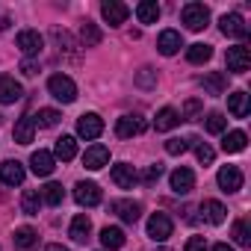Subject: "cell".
I'll use <instances>...</instances> for the list:
<instances>
[{
	"mask_svg": "<svg viewBox=\"0 0 251 251\" xmlns=\"http://www.w3.org/2000/svg\"><path fill=\"white\" fill-rule=\"evenodd\" d=\"M36 242H39V233H36L33 227H18V230H15V248H18V251H33Z\"/></svg>",
	"mask_w": 251,
	"mask_h": 251,
	"instance_id": "d4e9b609",
	"label": "cell"
},
{
	"mask_svg": "<svg viewBox=\"0 0 251 251\" xmlns=\"http://www.w3.org/2000/svg\"><path fill=\"white\" fill-rule=\"evenodd\" d=\"M160 177H163V163H154V166H148V169H145V175H142V180H145L148 186H151V183H157Z\"/></svg>",
	"mask_w": 251,
	"mask_h": 251,
	"instance_id": "b9f144b4",
	"label": "cell"
},
{
	"mask_svg": "<svg viewBox=\"0 0 251 251\" xmlns=\"http://www.w3.org/2000/svg\"><path fill=\"white\" fill-rule=\"evenodd\" d=\"M48 89H50V95H53L56 100H62V103H71V100L77 98V86H74V80L65 77V74H53V77L48 80Z\"/></svg>",
	"mask_w": 251,
	"mask_h": 251,
	"instance_id": "7a4b0ae2",
	"label": "cell"
},
{
	"mask_svg": "<svg viewBox=\"0 0 251 251\" xmlns=\"http://www.w3.org/2000/svg\"><path fill=\"white\" fill-rule=\"evenodd\" d=\"M100 15H103V21H106V24L118 27V24H124V21H127L130 9L124 6L121 0H103V6H100Z\"/></svg>",
	"mask_w": 251,
	"mask_h": 251,
	"instance_id": "ba28073f",
	"label": "cell"
},
{
	"mask_svg": "<svg viewBox=\"0 0 251 251\" xmlns=\"http://www.w3.org/2000/svg\"><path fill=\"white\" fill-rule=\"evenodd\" d=\"M145 130V121L139 118V115H121L118 121H115V133L121 136V139H133V136H139Z\"/></svg>",
	"mask_w": 251,
	"mask_h": 251,
	"instance_id": "9c48e42d",
	"label": "cell"
},
{
	"mask_svg": "<svg viewBox=\"0 0 251 251\" xmlns=\"http://www.w3.org/2000/svg\"><path fill=\"white\" fill-rule=\"evenodd\" d=\"M157 48H160V53H163V56H175V53L183 48V39H180V33H177V30H163V33H160Z\"/></svg>",
	"mask_w": 251,
	"mask_h": 251,
	"instance_id": "e0dca14e",
	"label": "cell"
},
{
	"mask_svg": "<svg viewBox=\"0 0 251 251\" xmlns=\"http://www.w3.org/2000/svg\"><path fill=\"white\" fill-rule=\"evenodd\" d=\"M186 142H189V145H195L198 163H204V166H210V163H213V157H216V154H213V148H210L207 142H198V139H186Z\"/></svg>",
	"mask_w": 251,
	"mask_h": 251,
	"instance_id": "8d00e7d4",
	"label": "cell"
},
{
	"mask_svg": "<svg viewBox=\"0 0 251 251\" xmlns=\"http://www.w3.org/2000/svg\"><path fill=\"white\" fill-rule=\"evenodd\" d=\"M219 27H222V33H225V36H230V39H245V36H248L245 18H242L239 12H227V15H222Z\"/></svg>",
	"mask_w": 251,
	"mask_h": 251,
	"instance_id": "52a82bcc",
	"label": "cell"
},
{
	"mask_svg": "<svg viewBox=\"0 0 251 251\" xmlns=\"http://www.w3.org/2000/svg\"><path fill=\"white\" fill-rule=\"evenodd\" d=\"M225 86H227V80H225V74H219V71H210V74L204 77V92H207V95H225Z\"/></svg>",
	"mask_w": 251,
	"mask_h": 251,
	"instance_id": "4dcf8cb0",
	"label": "cell"
},
{
	"mask_svg": "<svg viewBox=\"0 0 251 251\" xmlns=\"http://www.w3.org/2000/svg\"><path fill=\"white\" fill-rule=\"evenodd\" d=\"M136 18H139V24H157L160 6L154 3V0H142V3L136 6Z\"/></svg>",
	"mask_w": 251,
	"mask_h": 251,
	"instance_id": "4316f807",
	"label": "cell"
},
{
	"mask_svg": "<svg viewBox=\"0 0 251 251\" xmlns=\"http://www.w3.org/2000/svg\"><path fill=\"white\" fill-rule=\"evenodd\" d=\"M18 48H21V53H27V56H36V53H42V48H45V39H42L36 30H21V33H18Z\"/></svg>",
	"mask_w": 251,
	"mask_h": 251,
	"instance_id": "4fadbf2b",
	"label": "cell"
},
{
	"mask_svg": "<svg viewBox=\"0 0 251 251\" xmlns=\"http://www.w3.org/2000/svg\"><path fill=\"white\" fill-rule=\"evenodd\" d=\"M89 233H92L89 216H74V222H71V239H74V242H86Z\"/></svg>",
	"mask_w": 251,
	"mask_h": 251,
	"instance_id": "f1b7e54d",
	"label": "cell"
},
{
	"mask_svg": "<svg viewBox=\"0 0 251 251\" xmlns=\"http://www.w3.org/2000/svg\"><path fill=\"white\" fill-rule=\"evenodd\" d=\"M169 180H172V189H175L177 195H186V192H192V186H195V175H192L189 169H183V166L175 169Z\"/></svg>",
	"mask_w": 251,
	"mask_h": 251,
	"instance_id": "ac0fdd59",
	"label": "cell"
},
{
	"mask_svg": "<svg viewBox=\"0 0 251 251\" xmlns=\"http://www.w3.org/2000/svg\"><path fill=\"white\" fill-rule=\"evenodd\" d=\"M21 210H24L27 216H39V210H42V195H39L36 189H24V195H21Z\"/></svg>",
	"mask_w": 251,
	"mask_h": 251,
	"instance_id": "f546056e",
	"label": "cell"
},
{
	"mask_svg": "<svg viewBox=\"0 0 251 251\" xmlns=\"http://www.w3.org/2000/svg\"><path fill=\"white\" fill-rule=\"evenodd\" d=\"M201 213H204V219H207L210 225H222L227 210H225L222 201H204V204H201Z\"/></svg>",
	"mask_w": 251,
	"mask_h": 251,
	"instance_id": "cb8c5ba5",
	"label": "cell"
},
{
	"mask_svg": "<svg viewBox=\"0 0 251 251\" xmlns=\"http://www.w3.org/2000/svg\"><path fill=\"white\" fill-rule=\"evenodd\" d=\"M80 39H83L86 48H95V45H100V30H98L92 21H86V24L80 27Z\"/></svg>",
	"mask_w": 251,
	"mask_h": 251,
	"instance_id": "d6a6232c",
	"label": "cell"
},
{
	"mask_svg": "<svg viewBox=\"0 0 251 251\" xmlns=\"http://www.w3.org/2000/svg\"><path fill=\"white\" fill-rule=\"evenodd\" d=\"M183 24L189 27V30H204L207 24H210V9L204 6V3H186L183 6Z\"/></svg>",
	"mask_w": 251,
	"mask_h": 251,
	"instance_id": "3957f363",
	"label": "cell"
},
{
	"mask_svg": "<svg viewBox=\"0 0 251 251\" xmlns=\"http://www.w3.org/2000/svg\"><path fill=\"white\" fill-rule=\"evenodd\" d=\"M210 56H213V48H210V45H201V42H198V45H189V50H186V59H189L192 65H201V62H207Z\"/></svg>",
	"mask_w": 251,
	"mask_h": 251,
	"instance_id": "1f68e13d",
	"label": "cell"
},
{
	"mask_svg": "<svg viewBox=\"0 0 251 251\" xmlns=\"http://www.w3.org/2000/svg\"><path fill=\"white\" fill-rule=\"evenodd\" d=\"M100 245H103L106 251L121 248V245H124V230H121V227H103V230H100Z\"/></svg>",
	"mask_w": 251,
	"mask_h": 251,
	"instance_id": "484cf974",
	"label": "cell"
},
{
	"mask_svg": "<svg viewBox=\"0 0 251 251\" xmlns=\"http://www.w3.org/2000/svg\"><path fill=\"white\" fill-rule=\"evenodd\" d=\"M198 121L201 118V100L198 98H189L186 103H183V112H180V121Z\"/></svg>",
	"mask_w": 251,
	"mask_h": 251,
	"instance_id": "d590c367",
	"label": "cell"
},
{
	"mask_svg": "<svg viewBox=\"0 0 251 251\" xmlns=\"http://www.w3.org/2000/svg\"><path fill=\"white\" fill-rule=\"evenodd\" d=\"M53 154H56L62 163L74 160V154H77V142H74V136H59V139H56V148H53Z\"/></svg>",
	"mask_w": 251,
	"mask_h": 251,
	"instance_id": "83f0119b",
	"label": "cell"
},
{
	"mask_svg": "<svg viewBox=\"0 0 251 251\" xmlns=\"http://www.w3.org/2000/svg\"><path fill=\"white\" fill-rule=\"evenodd\" d=\"M109 210H112V213H118L127 225H136V222H139V216H142V207H139L136 201H112V204H109Z\"/></svg>",
	"mask_w": 251,
	"mask_h": 251,
	"instance_id": "2e32d148",
	"label": "cell"
},
{
	"mask_svg": "<svg viewBox=\"0 0 251 251\" xmlns=\"http://www.w3.org/2000/svg\"><path fill=\"white\" fill-rule=\"evenodd\" d=\"M219 186H222V192H239L242 189V172L236 166H222L219 169Z\"/></svg>",
	"mask_w": 251,
	"mask_h": 251,
	"instance_id": "30bf717a",
	"label": "cell"
},
{
	"mask_svg": "<svg viewBox=\"0 0 251 251\" xmlns=\"http://www.w3.org/2000/svg\"><path fill=\"white\" fill-rule=\"evenodd\" d=\"M245 145H248V136H245L242 130H230V133H225V139H222V148H225L227 154H239V151H245Z\"/></svg>",
	"mask_w": 251,
	"mask_h": 251,
	"instance_id": "7402d4cb",
	"label": "cell"
},
{
	"mask_svg": "<svg viewBox=\"0 0 251 251\" xmlns=\"http://www.w3.org/2000/svg\"><path fill=\"white\" fill-rule=\"evenodd\" d=\"M233 239H236V245H248L251 242V230H248V222L245 219H239L233 225Z\"/></svg>",
	"mask_w": 251,
	"mask_h": 251,
	"instance_id": "ab89813d",
	"label": "cell"
},
{
	"mask_svg": "<svg viewBox=\"0 0 251 251\" xmlns=\"http://www.w3.org/2000/svg\"><path fill=\"white\" fill-rule=\"evenodd\" d=\"M136 86H139V89H154V86H157V71H154V68H142V71L136 74Z\"/></svg>",
	"mask_w": 251,
	"mask_h": 251,
	"instance_id": "f35d334b",
	"label": "cell"
},
{
	"mask_svg": "<svg viewBox=\"0 0 251 251\" xmlns=\"http://www.w3.org/2000/svg\"><path fill=\"white\" fill-rule=\"evenodd\" d=\"M24 166L18 160H6V163H0V180H3L6 186H21L24 183Z\"/></svg>",
	"mask_w": 251,
	"mask_h": 251,
	"instance_id": "8fae6325",
	"label": "cell"
},
{
	"mask_svg": "<svg viewBox=\"0 0 251 251\" xmlns=\"http://www.w3.org/2000/svg\"><path fill=\"white\" fill-rule=\"evenodd\" d=\"M30 166H33V172H36L39 177H48V175L53 172V154H48V151H36V154L30 157Z\"/></svg>",
	"mask_w": 251,
	"mask_h": 251,
	"instance_id": "44dd1931",
	"label": "cell"
},
{
	"mask_svg": "<svg viewBox=\"0 0 251 251\" xmlns=\"http://www.w3.org/2000/svg\"><path fill=\"white\" fill-rule=\"evenodd\" d=\"M160 251H169V248H160Z\"/></svg>",
	"mask_w": 251,
	"mask_h": 251,
	"instance_id": "7dc6e473",
	"label": "cell"
},
{
	"mask_svg": "<svg viewBox=\"0 0 251 251\" xmlns=\"http://www.w3.org/2000/svg\"><path fill=\"white\" fill-rule=\"evenodd\" d=\"M172 230H175V225H172V219H169L166 213H154V216L148 219V236H151L154 242H166V239L172 236Z\"/></svg>",
	"mask_w": 251,
	"mask_h": 251,
	"instance_id": "277c9868",
	"label": "cell"
},
{
	"mask_svg": "<svg viewBox=\"0 0 251 251\" xmlns=\"http://www.w3.org/2000/svg\"><path fill=\"white\" fill-rule=\"evenodd\" d=\"M109 163V148H103V145H92V148H86V154H83V166L89 169V172H98V169H103Z\"/></svg>",
	"mask_w": 251,
	"mask_h": 251,
	"instance_id": "5bb4252c",
	"label": "cell"
},
{
	"mask_svg": "<svg viewBox=\"0 0 251 251\" xmlns=\"http://www.w3.org/2000/svg\"><path fill=\"white\" fill-rule=\"evenodd\" d=\"M21 71H24L27 77H36V74H39V65H36L33 59H24V62H21Z\"/></svg>",
	"mask_w": 251,
	"mask_h": 251,
	"instance_id": "ee69618b",
	"label": "cell"
},
{
	"mask_svg": "<svg viewBox=\"0 0 251 251\" xmlns=\"http://www.w3.org/2000/svg\"><path fill=\"white\" fill-rule=\"evenodd\" d=\"M42 198H45L50 207L62 204V198H65V189H62V183H48V186L42 189Z\"/></svg>",
	"mask_w": 251,
	"mask_h": 251,
	"instance_id": "836d02e7",
	"label": "cell"
},
{
	"mask_svg": "<svg viewBox=\"0 0 251 251\" xmlns=\"http://www.w3.org/2000/svg\"><path fill=\"white\" fill-rule=\"evenodd\" d=\"M154 124H157V130H172V127H177V124H180V112L172 109V106H166V109L157 112Z\"/></svg>",
	"mask_w": 251,
	"mask_h": 251,
	"instance_id": "603a6c76",
	"label": "cell"
},
{
	"mask_svg": "<svg viewBox=\"0 0 251 251\" xmlns=\"http://www.w3.org/2000/svg\"><path fill=\"white\" fill-rule=\"evenodd\" d=\"M74 201H77L80 207H98V204H100V189H98V183L80 180V183L74 186Z\"/></svg>",
	"mask_w": 251,
	"mask_h": 251,
	"instance_id": "8992f818",
	"label": "cell"
},
{
	"mask_svg": "<svg viewBox=\"0 0 251 251\" xmlns=\"http://www.w3.org/2000/svg\"><path fill=\"white\" fill-rule=\"evenodd\" d=\"M186 148H189V142H186V139H180V136H172V139L166 142V151H169L172 157H177V154H183Z\"/></svg>",
	"mask_w": 251,
	"mask_h": 251,
	"instance_id": "60d3db41",
	"label": "cell"
},
{
	"mask_svg": "<svg viewBox=\"0 0 251 251\" xmlns=\"http://www.w3.org/2000/svg\"><path fill=\"white\" fill-rule=\"evenodd\" d=\"M183 251H207V239L204 236H189Z\"/></svg>",
	"mask_w": 251,
	"mask_h": 251,
	"instance_id": "7bdbcfd3",
	"label": "cell"
},
{
	"mask_svg": "<svg viewBox=\"0 0 251 251\" xmlns=\"http://www.w3.org/2000/svg\"><path fill=\"white\" fill-rule=\"evenodd\" d=\"M12 136H15V142H18V145H30V142H33V136H36V124H33V118H30V115L18 118Z\"/></svg>",
	"mask_w": 251,
	"mask_h": 251,
	"instance_id": "d6986e66",
	"label": "cell"
},
{
	"mask_svg": "<svg viewBox=\"0 0 251 251\" xmlns=\"http://www.w3.org/2000/svg\"><path fill=\"white\" fill-rule=\"evenodd\" d=\"M45 251H68V248H62V245H48Z\"/></svg>",
	"mask_w": 251,
	"mask_h": 251,
	"instance_id": "bcb514c9",
	"label": "cell"
},
{
	"mask_svg": "<svg viewBox=\"0 0 251 251\" xmlns=\"http://www.w3.org/2000/svg\"><path fill=\"white\" fill-rule=\"evenodd\" d=\"M77 133H80L83 139H98V136L103 133V118H100L98 112L80 115V118H77Z\"/></svg>",
	"mask_w": 251,
	"mask_h": 251,
	"instance_id": "5b68a950",
	"label": "cell"
},
{
	"mask_svg": "<svg viewBox=\"0 0 251 251\" xmlns=\"http://www.w3.org/2000/svg\"><path fill=\"white\" fill-rule=\"evenodd\" d=\"M225 62H227V71L245 74V71L251 68V50H248V45H233V48H227Z\"/></svg>",
	"mask_w": 251,
	"mask_h": 251,
	"instance_id": "6da1fadb",
	"label": "cell"
},
{
	"mask_svg": "<svg viewBox=\"0 0 251 251\" xmlns=\"http://www.w3.org/2000/svg\"><path fill=\"white\" fill-rule=\"evenodd\" d=\"M21 95H24V89L15 77H9V74L0 77V103H15V100H21Z\"/></svg>",
	"mask_w": 251,
	"mask_h": 251,
	"instance_id": "9a60e30c",
	"label": "cell"
},
{
	"mask_svg": "<svg viewBox=\"0 0 251 251\" xmlns=\"http://www.w3.org/2000/svg\"><path fill=\"white\" fill-rule=\"evenodd\" d=\"M213 251H233V248L227 242H219V245H213Z\"/></svg>",
	"mask_w": 251,
	"mask_h": 251,
	"instance_id": "f6af8a7d",
	"label": "cell"
},
{
	"mask_svg": "<svg viewBox=\"0 0 251 251\" xmlns=\"http://www.w3.org/2000/svg\"><path fill=\"white\" fill-rule=\"evenodd\" d=\"M139 180V175H136V169L133 166H127V163H118V166H112V183L118 186V189H133V183Z\"/></svg>",
	"mask_w": 251,
	"mask_h": 251,
	"instance_id": "7c38bea8",
	"label": "cell"
},
{
	"mask_svg": "<svg viewBox=\"0 0 251 251\" xmlns=\"http://www.w3.org/2000/svg\"><path fill=\"white\" fill-rule=\"evenodd\" d=\"M225 127H227V118L222 112H210L207 115V133H225Z\"/></svg>",
	"mask_w": 251,
	"mask_h": 251,
	"instance_id": "74e56055",
	"label": "cell"
},
{
	"mask_svg": "<svg viewBox=\"0 0 251 251\" xmlns=\"http://www.w3.org/2000/svg\"><path fill=\"white\" fill-rule=\"evenodd\" d=\"M56 121H59V112L56 109H39L33 115V124H39V127H53Z\"/></svg>",
	"mask_w": 251,
	"mask_h": 251,
	"instance_id": "e575fe53",
	"label": "cell"
},
{
	"mask_svg": "<svg viewBox=\"0 0 251 251\" xmlns=\"http://www.w3.org/2000/svg\"><path fill=\"white\" fill-rule=\"evenodd\" d=\"M227 109H230V115H233V118H245V115H248V109H251L248 95H245V92H233V95H227Z\"/></svg>",
	"mask_w": 251,
	"mask_h": 251,
	"instance_id": "ffe728a7",
	"label": "cell"
}]
</instances>
